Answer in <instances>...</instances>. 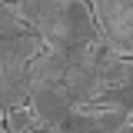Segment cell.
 Returning a JSON list of instances; mask_svg holds the SVG:
<instances>
[{
    "instance_id": "obj_1",
    "label": "cell",
    "mask_w": 133,
    "mask_h": 133,
    "mask_svg": "<svg viewBox=\"0 0 133 133\" xmlns=\"http://www.w3.org/2000/svg\"><path fill=\"white\" fill-rule=\"evenodd\" d=\"M97 37H100V27H97L90 0H57L50 30L43 33L47 47L73 50V47H83V43L97 40Z\"/></svg>"
},
{
    "instance_id": "obj_2",
    "label": "cell",
    "mask_w": 133,
    "mask_h": 133,
    "mask_svg": "<svg viewBox=\"0 0 133 133\" xmlns=\"http://www.w3.org/2000/svg\"><path fill=\"white\" fill-rule=\"evenodd\" d=\"M100 33L113 43L123 57H133V7L116 0H90Z\"/></svg>"
},
{
    "instance_id": "obj_3",
    "label": "cell",
    "mask_w": 133,
    "mask_h": 133,
    "mask_svg": "<svg viewBox=\"0 0 133 133\" xmlns=\"http://www.w3.org/2000/svg\"><path fill=\"white\" fill-rule=\"evenodd\" d=\"M90 43L70 50V66L63 73V87L70 90V97L77 103H93L100 97V77H97V60H93Z\"/></svg>"
},
{
    "instance_id": "obj_4",
    "label": "cell",
    "mask_w": 133,
    "mask_h": 133,
    "mask_svg": "<svg viewBox=\"0 0 133 133\" xmlns=\"http://www.w3.org/2000/svg\"><path fill=\"white\" fill-rule=\"evenodd\" d=\"M73 103L77 100L70 97V90L63 87V80H57V83H33L30 107H33V113H37V120L47 123V127H60L66 116H70Z\"/></svg>"
},
{
    "instance_id": "obj_5",
    "label": "cell",
    "mask_w": 133,
    "mask_h": 133,
    "mask_svg": "<svg viewBox=\"0 0 133 133\" xmlns=\"http://www.w3.org/2000/svg\"><path fill=\"white\" fill-rule=\"evenodd\" d=\"M33 93V77L30 66H0V110H14L30 103Z\"/></svg>"
},
{
    "instance_id": "obj_6",
    "label": "cell",
    "mask_w": 133,
    "mask_h": 133,
    "mask_svg": "<svg viewBox=\"0 0 133 133\" xmlns=\"http://www.w3.org/2000/svg\"><path fill=\"white\" fill-rule=\"evenodd\" d=\"M43 50H47V40H43L37 30L23 33V37L0 40V66H30Z\"/></svg>"
},
{
    "instance_id": "obj_7",
    "label": "cell",
    "mask_w": 133,
    "mask_h": 133,
    "mask_svg": "<svg viewBox=\"0 0 133 133\" xmlns=\"http://www.w3.org/2000/svg\"><path fill=\"white\" fill-rule=\"evenodd\" d=\"M66 66H70V50L47 47L30 63V77H33V83H57V80H63Z\"/></svg>"
},
{
    "instance_id": "obj_8",
    "label": "cell",
    "mask_w": 133,
    "mask_h": 133,
    "mask_svg": "<svg viewBox=\"0 0 133 133\" xmlns=\"http://www.w3.org/2000/svg\"><path fill=\"white\" fill-rule=\"evenodd\" d=\"M33 33V27L17 14L14 0H0V40H10V37H23Z\"/></svg>"
},
{
    "instance_id": "obj_9",
    "label": "cell",
    "mask_w": 133,
    "mask_h": 133,
    "mask_svg": "<svg viewBox=\"0 0 133 133\" xmlns=\"http://www.w3.org/2000/svg\"><path fill=\"white\" fill-rule=\"evenodd\" d=\"M33 123H37V113H33L30 103L14 107V110H7V113H3V130H10V133H23V130H30Z\"/></svg>"
},
{
    "instance_id": "obj_10",
    "label": "cell",
    "mask_w": 133,
    "mask_h": 133,
    "mask_svg": "<svg viewBox=\"0 0 133 133\" xmlns=\"http://www.w3.org/2000/svg\"><path fill=\"white\" fill-rule=\"evenodd\" d=\"M123 133H133V123H130V127H127V130H123Z\"/></svg>"
}]
</instances>
